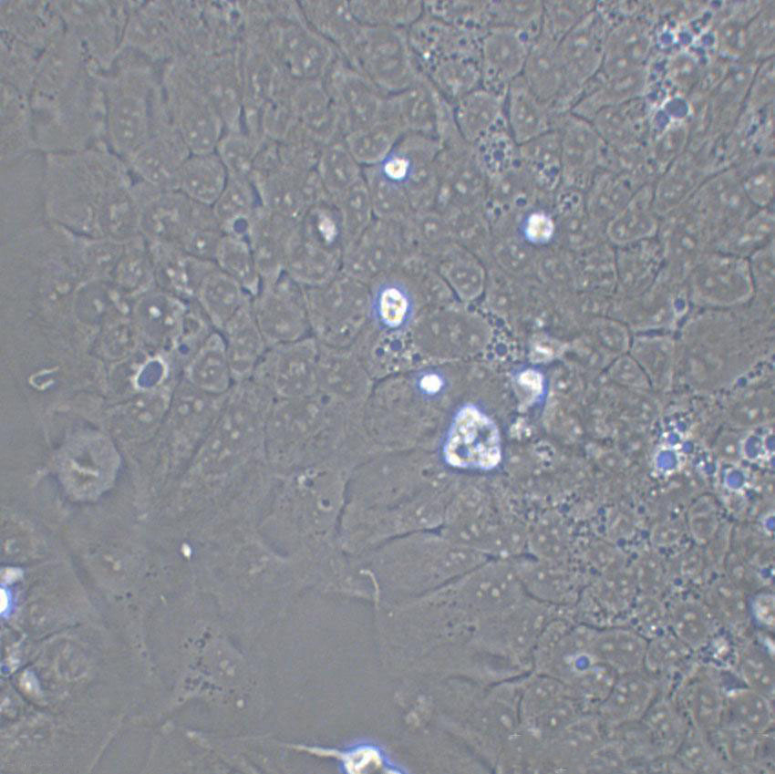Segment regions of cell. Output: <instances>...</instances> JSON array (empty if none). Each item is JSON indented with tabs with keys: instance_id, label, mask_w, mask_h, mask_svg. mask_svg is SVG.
<instances>
[{
	"instance_id": "21",
	"label": "cell",
	"mask_w": 775,
	"mask_h": 774,
	"mask_svg": "<svg viewBox=\"0 0 775 774\" xmlns=\"http://www.w3.org/2000/svg\"><path fill=\"white\" fill-rule=\"evenodd\" d=\"M112 447L103 439H92L71 446L61 461L64 484L74 498L92 500L108 486L115 467Z\"/></svg>"
},
{
	"instance_id": "24",
	"label": "cell",
	"mask_w": 775,
	"mask_h": 774,
	"mask_svg": "<svg viewBox=\"0 0 775 774\" xmlns=\"http://www.w3.org/2000/svg\"><path fill=\"white\" fill-rule=\"evenodd\" d=\"M156 286L183 300H195L205 276L215 263L196 258L181 248L166 243H149Z\"/></svg>"
},
{
	"instance_id": "55",
	"label": "cell",
	"mask_w": 775,
	"mask_h": 774,
	"mask_svg": "<svg viewBox=\"0 0 775 774\" xmlns=\"http://www.w3.org/2000/svg\"><path fill=\"white\" fill-rule=\"evenodd\" d=\"M492 26L522 31L534 39L542 25V1H489Z\"/></svg>"
},
{
	"instance_id": "35",
	"label": "cell",
	"mask_w": 775,
	"mask_h": 774,
	"mask_svg": "<svg viewBox=\"0 0 775 774\" xmlns=\"http://www.w3.org/2000/svg\"><path fill=\"white\" fill-rule=\"evenodd\" d=\"M654 695L653 682L638 670L622 674L602 701L601 715L614 725L631 723L642 717Z\"/></svg>"
},
{
	"instance_id": "60",
	"label": "cell",
	"mask_w": 775,
	"mask_h": 774,
	"mask_svg": "<svg viewBox=\"0 0 775 774\" xmlns=\"http://www.w3.org/2000/svg\"><path fill=\"white\" fill-rule=\"evenodd\" d=\"M678 752L681 759L688 768L703 770L710 765V753L704 742L696 735L686 734Z\"/></svg>"
},
{
	"instance_id": "30",
	"label": "cell",
	"mask_w": 775,
	"mask_h": 774,
	"mask_svg": "<svg viewBox=\"0 0 775 774\" xmlns=\"http://www.w3.org/2000/svg\"><path fill=\"white\" fill-rule=\"evenodd\" d=\"M299 5L307 23L347 59L363 27L353 15L349 2L305 1Z\"/></svg>"
},
{
	"instance_id": "45",
	"label": "cell",
	"mask_w": 775,
	"mask_h": 774,
	"mask_svg": "<svg viewBox=\"0 0 775 774\" xmlns=\"http://www.w3.org/2000/svg\"><path fill=\"white\" fill-rule=\"evenodd\" d=\"M214 263L252 297L258 294L262 277L247 238L223 233Z\"/></svg>"
},
{
	"instance_id": "59",
	"label": "cell",
	"mask_w": 775,
	"mask_h": 774,
	"mask_svg": "<svg viewBox=\"0 0 775 774\" xmlns=\"http://www.w3.org/2000/svg\"><path fill=\"white\" fill-rule=\"evenodd\" d=\"M5 524V522L4 523ZM3 527V550L7 552L8 555L14 554L16 551H20L22 555H26L27 552H31L34 546L33 535L27 531L21 522H15L9 520Z\"/></svg>"
},
{
	"instance_id": "56",
	"label": "cell",
	"mask_w": 775,
	"mask_h": 774,
	"mask_svg": "<svg viewBox=\"0 0 775 774\" xmlns=\"http://www.w3.org/2000/svg\"><path fill=\"white\" fill-rule=\"evenodd\" d=\"M263 141L255 136L236 130L223 133L216 152L229 176L251 178L253 164Z\"/></svg>"
},
{
	"instance_id": "57",
	"label": "cell",
	"mask_w": 775,
	"mask_h": 774,
	"mask_svg": "<svg viewBox=\"0 0 775 774\" xmlns=\"http://www.w3.org/2000/svg\"><path fill=\"white\" fill-rule=\"evenodd\" d=\"M739 666L749 688L765 697L772 695L774 663L767 650L757 645L746 646L740 655Z\"/></svg>"
},
{
	"instance_id": "15",
	"label": "cell",
	"mask_w": 775,
	"mask_h": 774,
	"mask_svg": "<svg viewBox=\"0 0 775 774\" xmlns=\"http://www.w3.org/2000/svg\"><path fill=\"white\" fill-rule=\"evenodd\" d=\"M405 255L401 223L375 218L346 246L341 272L370 286L394 270Z\"/></svg>"
},
{
	"instance_id": "39",
	"label": "cell",
	"mask_w": 775,
	"mask_h": 774,
	"mask_svg": "<svg viewBox=\"0 0 775 774\" xmlns=\"http://www.w3.org/2000/svg\"><path fill=\"white\" fill-rule=\"evenodd\" d=\"M423 73L442 97L453 105L481 87L480 51L446 57L431 65Z\"/></svg>"
},
{
	"instance_id": "8",
	"label": "cell",
	"mask_w": 775,
	"mask_h": 774,
	"mask_svg": "<svg viewBox=\"0 0 775 774\" xmlns=\"http://www.w3.org/2000/svg\"><path fill=\"white\" fill-rule=\"evenodd\" d=\"M140 234L149 243L179 246L196 230L218 224L211 206L193 201L178 190H161L134 178Z\"/></svg>"
},
{
	"instance_id": "26",
	"label": "cell",
	"mask_w": 775,
	"mask_h": 774,
	"mask_svg": "<svg viewBox=\"0 0 775 774\" xmlns=\"http://www.w3.org/2000/svg\"><path fill=\"white\" fill-rule=\"evenodd\" d=\"M504 112L508 129L517 145L558 129L565 115L558 114L551 105L540 99L522 76L506 92Z\"/></svg>"
},
{
	"instance_id": "37",
	"label": "cell",
	"mask_w": 775,
	"mask_h": 774,
	"mask_svg": "<svg viewBox=\"0 0 775 774\" xmlns=\"http://www.w3.org/2000/svg\"><path fill=\"white\" fill-rule=\"evenodd\" d=\"M585 646L597 661L622 675L643 666L647 645L636 633L611 629L585 637Z\"/></svg>"
},
{
	"instance_id": "38",
	"label": "cell",
	"mask_w": 775,
	"mask_h": 774,
	"mask_svg": "<svg viewBox=\"0 0 775 774\" xmlns=\"http://www.w3.org/2000/svg\"><path fill=\"white\" fill-rule=\"evenodd\" d=\"M657 237L662 244L665 263L669 261L674 271H690L702 255L701 249L709 237L697 214L667 220Z\"/></svg>"
},
{
	"instance_id": "19",
	"label": "cell",
	"mask_w": 775,
	"mask_h": 774,
	"mask_svg": "<svg viewBox=\"0 0 775 774\" xmlns=\"http://www.w3.org/2000/svg\"><path fill=\"white\" fill-rule=\"evenodd\" d=\"M533 40L513 28L490 27L480 39L481 87L505 97L510 85L522 76Z\"/></svg>"
},
{
	"instance_id": "41",
	"label": "cell",
	"mask_w": 775,
	"mask_h": 774,
	"mask_svg": "<svg viewBox=\"0 0 775 774\" xmlns=\"http://www.w3.org/2000/svg\"><path fill=\"white\" fill-rule=\"evenodd\" d=\"M321 185L334 201L363 177V168L354 158L343 138L325 144L315 167Z\"/></svg>"
},
{
	"instance_id": "10",
	"label": "cell",
	"mask_w": 775,
	"mask_h": 774,
	"mask_svg": "<svg viewBox=\"0 0 775 774\" xmlns=\"http://www.w3.org/2000/svg\"><path fill=\"white\" fill-rule=\"evenodd\" d=\"M67 29L82 44L98 71L107 69L122 46L130 2H56Z\"/></svg>"
},
{
	"instance_id": "34",
	"label": "cell",
	"mask_w": 775,
	"mask_h": 774,
	"mask_svg": "<svg viewBox=\"0 0 775 774\" xmlns=\"http://www.w3.org/2000/svg\"><path fill=\"white\" fill-rule=\"evenodd\" d=\"M228 178L227 169L216 151L191 154L179 171L175 189L193 201L212 207Z\"/></svg>"
},
{
	"instance_id": "7",
	"label": "cell",
	"mask_w": 775,
	"mask_h": 774,
	"mask_svg": "<svg viewBox=\"0 0 775 774\" xmlns=\"http://www.w3.org/2000/svg\"><path fill=\"white\" fill-rule=\"evenodd\" d=\"M437 162V191L433 210L447 219L480 209L485 202L488 179L472 145L460 135L456 126L439 138Z\"/></svg>"
},
{
	"instance_id": "61",
	"label": "cell",
	"mask_w": 775,
	"mask_h": 774,
	"mask_svg": "<svg viewBox=\"0 0 775 774\" xmlns=\"http://www.w3.org/2000/svg\"><path fill=\"white\" fill-rule=\"evenodd\" d=\"M527 226V233L530 239L540 242L548 239L553 231V225L550 219L544 214H533L529 219Z\"/></svg>"
},
{
	"instance_id": "40",
	"label": "cell",
	"mask_w": 775,
	"mask_h": 774,
	"mask_svg": "<svg viewBox=\"0 0 775 774\" xmlns=\"http://www.w3.org/2000/svg\"><path fill=\"white\" fill-rule=\"evenodd\" d=\"M406 131L388 112L374 124L343 137L348 150L362 168L384 161Z\"/></svg>"
},
{
	"instance_id": "25",
	"label": "cell",
	"mask_w": 775,
	"mask_h": 774,
	"mask_svg": "<svg viewBox=\"0 0 775 774\" xmlns=\"http://www.w3.org/2000/svg\"><path fill=\"white\" fill-rule=\"evenodd\" d=\"M290 106L296 124L321 145L343 138L335 103L323 80L295 82Z\"/></svg>"
},
{
	"instance_id": "20",
	"label": "cell",
	"mask_w": 775,
	"mask_h": 774,
	"mask_svg": "<svg viewBox=\"0 0 775 774\" xmlns=\"http://www.w3.org/2000/svg\"><path fill=\"white\" fill-rule=\"evenodd\" d=\"M387 110L406 133H418L438 139L453 117L452 106L423 72L407 88L388 94Z\"/></svg>"
},
{
	"instance_id": "11",
	"label": "cell",
	"mask_w": 775,
	"mask_h": 774,
	"mask_svg": "<svg viewBox=\"0 0 775 774\" xmlns=\"http://www.w3.org/2000/svg\"><path fill=\"white\" fill-rule=\"evenodd\" d=\"M252 308L268 346L305 338L311 332L305 289L285 272L262 283Z\"/></svg>"
},
{
	"instance_id": "46",
	"label": "cell",
	"mask_w": 775,
	"mask_h": 774,
	"mask_svg": "<svg viewBox=\"0 0 775 774\" xmlns=\"http://www.w3.org/2000/svg\"><path fill=\"white\" fill-rule=\"evenodd\" d=\"M351 11L363 26L408 29L425 13L421 1H351Z\"/></svg>"
},
{
	"instance_id": "43",
	"label": "cell",
	"mask_w": 775,
	"mask_h": 774,
	"mask_svg": "<svg viewBox=\"0 0 775 774\" xmlns=\"http://www.w3.org/2000/svg\"><path fill=\"white\" fill-rule=\"evenodd\" d=\"M431 264L462 297L471 298L480 292L484 268L475 253L457 243L447 246Z\"/></svg>"
},
{
	"instance_id": "14",
	"label": "cell",
	"mask_w": 775,
	"mask_h": 774,
	"mask_svg": "<svg viewBox=\"0 0 775 774\" xmlns=\"http://www.w3.org/2000/svg\"><path fill=\"white\" fill-rule=\"evenodd\" d=\"M322 80L336 108L343 137L386 116L388 94L376 87L341 56Z\"/></svg>"
},
{
	"instance_id": "28",
	"label": "cell",
	"mask_w": 775,
	"mask_h": 774,
	"mask_svg": "<svg viewBox=\"0 0 775 774\" xmlns=\"http://www.w3.org/2000/svg\"><path fill=\"white\" fill-rule=\"evenodd\" d=\"M296 224L263 206L254 213L249 225L247 240L262 283L272 281L284 273L288 243Z\"/></svg>"
},
{
	"instance_id": "9",
	"label": "cell",
	"mask_w": 775,
	"mask_h": 774,
	"mask_svg": "<svg viewBox=\"0 0 775 774\" xmlns=\"http://www.w3.org/2000/svg\"><path fill=\"white\" fill-rule=\"evenodd\" d=\"M407 30L363 26L346 61L384 93L402 90L422 73Z\"/></svg>"
},
{
	"instance_id": "49",
	"label": "cell",
	"mask_w": 775,
	"mask_h": 774,
	"mask_svg": "<svg viewBox=\"0 0 775 774\" xmlns=\"http://www.w3.org/2000/svg\"><path fill=\"white\" fill-rule=\"evenodd\" d=\"M774 218L769 212L747 217L718 241V251L747 258L773 243Z\"/></svg>"
},
{
	"instance_id": "31",
	"label": "cell",
	"mask_w": 775,
	"mask_h": 774,
	"mask_svg": "<svg viewBox=\"0 0 775 774\" xmlns=\"http://www.w3.org/2000/svg\"><path fill=\"white\" fill-rule=\"evenodd\" d=\"M188 384L212 396L228 395L235 382L222 335L213 330L192 354L186 366Z\"/></svg>"
},
{
	"instance_id": "4",
	"label": "cell",
	"mask_w": 775,
	"mask_h": 774,
	"mask_svg": "<svg viewBox=\"0 0 775 774\" xmlns=\"http://www.w3.org/2000/svg\"><path fill=\"white\" fill-rule=\"evenodd\" d=\"M345 239L336 204L328 199L312 205L294 226L284 272L305 288L322 284L341 272Z\"/></svg>"
},
{
	"instance_id": "54",
	"label": "cell",
	"mask_w": 775,
	"mask_h": 774,
	"mask_svg": "<svg viewBox=\"0 0 775 774\" xmlns=\"http://www.w3.org/2000/svg\"><path fill=\"white\" fill-rule=\"evenodd\" d=\"M618 260L619 271L634 282L647 284L665 268L664 251L657 235L624 245Z\"/></svg>"
},
{
	"instance_id": "12",
	"label": "cell",
	"mask_w": 775,
	"mask_h": 774,
	"mask_svg": "<svg viewBox=\"0 0 775 774\" xmlns=\"http://www.w3.org/2000/svg\"><path fill=\"white\" fill-rule=\"evenodd\" d=\"M274 49L282 70L294 82L323 79L340 57L307 23L299 3L277 27Z\"/></svg>"
},
{
	"instance_id": "27",
	"label": "cell",
	"mask_w": 775,
	"mask_h": 774,
	"mask_svg": "<svg viewBox=\"0 0 775 774\" xmlns=\"http://www.w3.org/2000/svg\"><path fill=\"white\" fill-rule=\"evenodd\" d=\"M558 42L542 26L530 46L522 77L540 99L551 105L558 114L564 115L561 111V103L565 78Z\"/></svg>"
},
{
	"instance_id": "18",
	"label": "cell",
	"mask_w": 775,
	"mask_h": 774,
	"mask_svg": "<svg viewBox=\"0 0 775 774\" xmlns=\"http://www.w3.org/2000/svg\"><path fill=\"white\" fill-rule=\"evenodd\" d=\"M317 347V340L311 337L268 346L251 379L274 399L304 393L311 382Z\"/></svg>"
},
{
	"instance_id": "47",
	"label": "cell",
	"mask_w": 775,
	"mask_h": 774,
	"mask_svg": "<svg viewBox=\"0 0 775 774\" xmlns=\"http://www.w3.org/2000/svg\"><path fill=\"white\" fill-rule=\"evenodd\" d=\"M113 271L117 283L129 292L142 294L156 286L150 245L141 235L125 243Z\"/></svg>"
},
{
	"instance_id": "16",
	"label": "cell",
	"mask_w": 775,
	"mask_h": 774,
	"mask_svg": "<svg viewBox=\"0 0 775 774\" xmlns=\"http://www.w3.org/2000/svg\"><path fill=\"white\" fill-rule=\"evenodd\" d=\"M191 154L165 110L147 140L125 163L136 180L158 189L176 190L179 171Z\"/></svg>"
},
{
	"instance_id": "36",
	"label": "cell",
	"mask_w": 775,
	"mask_h": 774,
	"mask_svg": "<svg viewBox=\"0 0 775 774\" xmlns=\"http://www.w3.org/2000/svg\"><path fill=\"white\" fill-rule=\"evenodd\" d=\"M261 206L251 178L229 176L212 209L223 233L247 238L251 220Z\"/></svg>"
},
{
	"instance_id": "44",
	"label": "cell",
	"mask_w": 775,
	"mask_h": 774,
	"mask_svg": "<svg viewBox=\"0 0 775 774\" xmlns=\"http://www.w3.org/2000/svg\"><path fill=\"white\" fill-rule=\"evenodd\" d=\"M363 178L377 219L402 223L415 212L405 190L378 164L363 168Z\"/></svg>"
},
{
	"instance_id": "1",
	"label": "cell",
	"mask_w": 775,
	"mask_h": 774,
	"mask_svg": "<svg viewBox=\"0 0 775 774\" xmlns=\"http://www.w3.org/2000/svg\"><path fill=\"white\" fill-rule=\"evenodd\" d=\"M274 397L252 379L235 384L188 470L183 509L198 507L209 521L246 504L265 480L264 424Z\"/></svg>"
},
{
	"instance_id": "50",
	"label": "cell",
	"mask_w": 775,
	"mask_h": 774,
	"mask_svg": "<svg viewBox=\"0 0 775 774\" xmlns=\"http://www.w3.org/2000/svg\"><path fill=\"white\" fill-rule=\"evenodd\" d=\"M730 726L753 734L765 732L772 724V711L767 697L751 689H737L724 702Z\"/></svg>"
},
{
	"instance_id": "53",
	"label": "cell",
	"mask_w": 775,
	"mask_h": 774,
	"mask_svg": "<svg viewBox=\"0 0 775 774\" xmlns=\"http://www.w3.org/2000/svg\"><path fill=\"white\" fill-rule=\"evenodd\" d=\"M333 201L339 212L345 248L375 220V213L364 178Z\"/></svg>"
},
{
	"instance_id": "2",
	"label": "cell",
	"mask_w": 775,
	"mask_h": 774,
	"mask_svg": "<svg viewBox=\"0 0 775 774\" xmlns=\"http://www.w3.org/2000/svg\"><path fill=\"white\" fill-rule=\"evenodd\" d=\"M42 195L46 213L84 238L126 243L140 234L134 178L104 143L46 153Z\"/></svg>"
},
{
	"instance_id": "33",
	"label": "cell",
	"mask_w": 775,
	"mask_h": 774,
	"mask_svg": "<svg viewBox=\"0 0 775 774\" xmlns=\"http://www.w3.org/2000/svg\"><path fill=\"white\" fill-rule=\"evenodd\" d=\"M252 300V295L217 265L205 276L195 296L196 304L218 332Z\"/></svg>"
},
{
	"instance_id": "3",
	"label": "cell",
	"mask_w": 775,
	"mask_h": 774,
	"mask_svg": "<svg viewBox=\"0 0 775 774\" xmlns=\"http://www.w3.org/2000/svg\"><path fill=\"white\" fill-rule=\"evenodd\" d=\"M151 59L122 47L98 73L105 103L104 144L126 161L150 137L165 106Z\"/></svg>"
},
{
	"instance_id": "23",
	"label": "cell",
	"mask_w": 775,
	"mask_h": 774,
	"mask_svg": "<svg viewBox=\"0 0 775 774\" xmlns=\"http://www.w3.org/2000/svg\"><path fill=\"white\" fill-rule=\"evenodd\" d=\"M190 306L157 286L142 294L136 304V327L142 339L160 349L175 348Z\"/></svg>"
},
{
	"instance_id": "22",
	"label": "cell",
	"mask_w": 775,
	"mask_h": 774,
	"mask_svg": "<svg viewBox=\"0 0 775 774\" xmlns=\"http://www.w3.org/2000/svg\"><path fill=\"white\" fill-rule=\"evenodd\" d=\"M690 271L697 292L714 303L742 300L752 287L749 260L725 252L702 254Z\"/></svg>"
},
{
	"instance_id": "5",
	"label": "cell",
	"mask_w": 775,
	"mask_h": 774,
	"mask_svg": "<svg viewBox=\"0 0 775 774\" xmlns=\"http://www.w3.org/2000/svg\"><path fill=\"white\" fill-rule=\"evenodd\" d=\"M160 83L169 119L191 153L216 151L223 120L195 72L175 60L165 67Z\"/></svg>"
},
{
	"instance_id": "48",
	"label": "cell",
	"mask_w": 775,
	"mask_h": 774,
	"mask_svg": "<svg viewBox=\"0 0 775 774\" xmlns=\"http://www.w3.org/2000/svg\"><path fill=\"white\" fill-rule=\"evenodd\" d=\"M651 744L663 754L677 752L686 734V725L677 709L668 701L652 703L642 716Z\"/></svg>"
},
{
	"instance_id": "17",
	"label": "cell",
	"mask_w": 775,
	"mask_h": 774,
	"mask_svg": "<svg viewBox=\"0 0 775 774\" xmlns=\"http://www.w3.org/2000/svg\"><path fill=\"white\" fill-rule=\"evenodd\" d=\"M446 461L457 468L491 470L501 459L495 423L478 408L468 406L454 418L445 446Z\"/></svg>"
},
{
	"instance_id": "32",
	"label": "cell",
	"mask_w": 775,
	"mask_h": 774,
	"mask_svg": "<svg viewBox=\"0 0 775 774\" xmlns=\"http://www.w3.org/2000/svg\"><path fill=\"white\" fill-rule=\"evenodd\" d=\"M504 100L505 97L480 87L451 105L454 123L461 138L474 146L507 123Z\"/></svg>"
},
{
	"instance_id": "42",
	"label": "cell",
	"mask_w": 775,
	"mask_h": 774,
	"mask_svg": "<svg viewBox=\"0 0 775 774\" xmlns=\"http://www.w3.org/2000/svg\"><path fill=\"white\" fill-rule=\"evenodd\" d=\"M519 160L532 181L545 190L553 189L562 175L561 137L558 129L518 145Z\"/></svg>"
},
{
	"instance_id": "6",
	"label": "cell",
	"mask_w": 775,
	"mask_h": 774,
	"mask_svg": "<svg viewBox=\"0 0 775 774\" xmlns=\"http://www.w3.org/2000/svg\"><path fill=\"white\" fill-rule=\"evenodd\" d=\"M305 289L311 332L321 345L336 347L346 344L371 313L369 286L343 272Z\"/></svg>"
},
{
	"instance_id": "13",
	"label": "cell",
	"mask_w": 775,
	"mask_h": 774,
	"mask_svg": "<svg viewBox=\"0 0 775 774\" xmlns=\"http://www.w3.org/2000/svg\"><path fill=\"white\" fill-rule=\"evenodd\" d=\"M438 139L406 133L378 165L406 191L415 212L433 209L437 191Z\"/></svg>"
},
{
	"instance_id": "58",
	"label": "cell",
	"mask_w": 775,
	"mask_h": 774,
	"mask_svg": "<svg viewBox=\"0 0 775 774\" xmlns=\"http://www.w3.org/2000/svg\"><path fill=\"white\" fill-rule=\"evenodd\" d=\"M688 655L689 647L681 640L663 637L647 645L644 665L649 671L665 674L683 665Z\"/></svg>"
},
{
	"instance_id": "29",
	"label": "cell",
	"mask_w": 775,
	"mask_h": 774,
	"mask_svg": "<svg viewBox=\"0 0 775 774\" xmlns=\"http://www.w3.org/2000/svg\"><path fill=\"white\" fill-rule=\"evenodd\" d=\"M235 384L251 379L268 346L256 324L252 303L220 332Z\"/></svg>"
},
{
	"instance_id": "51",
	"label": "cell",
	"mask_w": 775,
	"mask_h": 774,
	"mask_svg": "<svg viewBox=\"0 0 775 774\" xmlns=\"http://www.w3.org/2000/svg\"><path fill=\"white\" fill-rule=\"evenodd\" d=\"M654 212L646 201L627 204L609 221V238L624 246L656 236L659 224Z\"/></svg>"
},
{
	"instance_id": "52",
	"label": "cell",
	"mask_w": 775,
	"mask_h": 774,
	"mask_svg": "<svg viewBox=\"0 0 775 774\" xmlns=\"http://www.w3.org/2000/svg\"><path fill=\"white\" fill-rule=\"evenodd\" d=\"M682 703L699 730H712L724 713V701L708 679L697 677L682 692Z\"/></svg>"
}]
</instances>
